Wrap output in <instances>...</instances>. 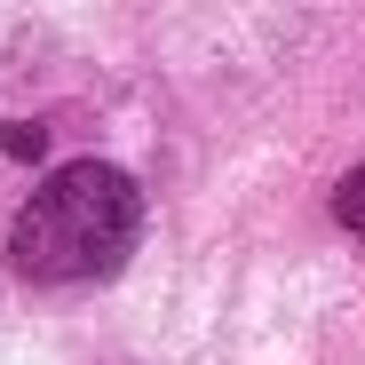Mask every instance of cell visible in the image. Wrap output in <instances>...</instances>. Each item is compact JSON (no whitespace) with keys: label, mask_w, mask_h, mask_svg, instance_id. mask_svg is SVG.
Instances as JSON below:
<instances>
[{"label":"cell","mask_w":365,"mask_h":365,"mask_svg":"<svg viewBox=\"0 0 365 365\" xmlns=\"http://www.w3.org/2000/svg\"><path fill=\"white\" fill-rule=\"evenodd\" d=\"M143 238V191L111 159L56 167L9 222V270L32 286H96L135 255Z\"/></svg>","instance_id":"6da1fadb"},{"label":"cell","mask_w":365,"mask_h":365,"mask_svg":"<svg viewBox=\"0 0 365 365\" xmlns=\"http://www.w3.org/2000/svg\"><path fill=\"white\" fill-rule=\"evenodd\" d=\"M334 215H341L349 238H365V167H349V175L334 182Z\"/></svg>","instance_id":"7a4b0ae2"},{"label":"cell","mask_w":365,"mask_h":365,"mask_svg":"<svg viewBox=\"0 0 365 365\" xmlns=\"http://www.w3.org/2000/svg\"><path fill=\"white\" fill-rule=\"evenodd\" d=\"M0 151H9V159H40V128H32V119H16V128L0 119Z\"/></svg>","instance_id":"3957f363"}]
</instances>
